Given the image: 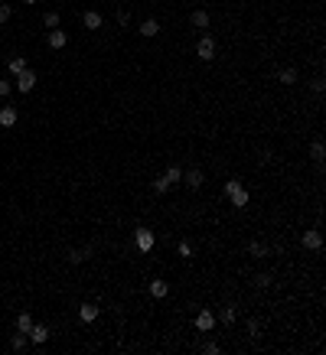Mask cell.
I'll return each instance as SVG.
<instances>
[{"instance_id": "8992f818", "label": "cell", "mask_w": 326, "mask_h": 355, "mask_svg": "<svg viewBox=\"0 0 326 355\" xmlns=\"http://www.w3.org/2000/svg\"><path fill=\"white\" fill-rule=\"evenodd\" d=\"M183 182H186L189 189H199L202 182H206V176H202L199 166H193V170H186V173H183Z\"/></svg>"}, {"instance_id": "f546056e", "label": "cell", "mask_w": 326, "mask_h": 355, "mask_svg": "<svg viewBox=\"0 0 326 355\" xmlns=\"http://www.w3.org/2000/svg\"><path fill=\"white\" fill-rule=\"evenodd\" d=\"M179 258H193V245H189V241H179Z\"/></svg>"}, {"instance_id": "ffe728a7", "label": "cell", "mask_w": 326, "mask_h": 355, "mask_svg": "<svg viewBox=\"0 0 326 355\" xmlns=\"http://www.w3.org/2000/svg\"><path fill=\"white\" fill-rule=\"evenodd\" d=\"M189 20H193V26H199V30H206V26H209V13H206V10H193V16H189Z\"/></svg>"}, {"instance_id": "7402d4cb", "label": "cell", "mask_w": 326, "mask_h": 355, "mask_svg": "<svg viewBox=\"0 0 326 355\" xmlns=\"http://www.w3.org/2000/svg\"><path fill=\"white\" fill-rule=\"evenodd\" d=\"M33 329V316L30 313H20L16 316V332H30Z\"/></svg>"}, {"instance_id": "52a82bcc", "label": "cell", "mask_w": 326, "mask_h": 355, "mask_svg": "<svg viewBox=\"0 0 326 355\" xmlns=\"http://www.w3.org/2000/svg\"><path fill=\"white\" fill-rule=\"evenodd\" d=\"M303 248H307V251H320V248H323V235H320L317 228H310L303 235Z\"/></svg>"}, {"instance_id": "e0dca14e", "label": "cell", "mask_w": 326, "mask_h": 355, "mask_svg": "<svg viewBox=\"0 0 326 355\" xmlns=\"http://www.w3.org/2000/svg\"><path fill=\"white\" fill-rule=\"evenodd\" d=\"M310 157H313V163H323V157H326V147H323V140H313L310 143Z\"/></svg>"}, {"instance_id": "cb8c5ba5", "label": "cell", "mask_w": 326, "mask_h": 355, "mask_svg": "<svg viewBox=\"0 0 326 355\" xmlns=\"http://www.w3.org/2000/svg\"><path fill=\"white\" fill-rule=\"evenodd\" d=\"M248 251H251V258H268V245L264 241H251Z\"/></svg>"}, {"instance_id": "4dcf8cb0", "label": "cell", "mask_w": 326, "mask_h": 355, "mask_svg": "<svg viewBox=\"0 0 326 355\" xmlns=\"http://www.w3.org/2000/svg\"><path fill=\"white\" fill-rule=\"evenodd\" d=\"M114 20H117L121 26H127V23H131V13H127V10H117V13H114Z\"/></svg>"}, {"instance_id": "d4e9b609", "label": "cell", "mask_w": 326, "mask_h": 355, "mask_svg": "<svg viewBox=\"0 0 326 355\" xmlns=\"http://www.w3.org/2000/svg\"><path fill=\"white\" fill-rule=\"evenodd\" d=\"M163 176H166V182H170V186H173V182H183V170H179V166H170Z\"/></svg>"}, {"instance_id": "4316f807", "label": "cell", "mask_w": 326, "mask_h": 355, "mask_svg": "<svg viewBox=\"0 0 326 355\" xmlns=\"http://www.w3.org/2000/svg\"><path fill=\"white\" fill-rule=\"evenodd\" d=\"M43 26H46V30H55V26H59V13H55V10H53V13H46V16H43Z\"/></svg>"}, {"instance_id": "484cf974", "label": "cell", "mask_w": 326, "mask_h": 355, "mask_svg": "<svg viewBox=\"0 0 326 355\" xmlns=\"http://www.w3.org/2000/svg\"><path fill=\"white\" fill-rule=\"evenodd\" d=\"M154 192H157V196L170 192V182H166V176H157V179H154Z\"/></svg>"}, {"instance_id": "9c48e42d", "label": "cell", "mask_w": 326, "mask_h": 355, "mask_svg": "<svg viewBox=\"0 0 326 355\" xmlns=\"http://www.w3.org/2000/svg\"><path fill=\"white\" fill-rule=\"evenodd\" d=\"M16 118H20V114H16L13 104H3V108H0V127H13Z\"/></svg>"}, {"instance_id": "603a6c76", "label": "cell", "mask_w": 326, "mask_h": 355, "mask_svg": "<svg viewBox=\"0 0 326 355\" xmlns=\"http://www.w3.org/2000/svg\"><path fill=\"white\" fill-rule=\"evenodd\" d=\"M271 284H274V274H268V270H261V274H255V287H261V290H268Z\"/></svg>"}, {"instance_id": "44dd1931", "label": "cell", "mask_w": 326, "mask_h": 355, "mask_svg": "<svg viewBox=\"0 0 326 355\" xmlns=\"http://www.w3.org/2000/svg\"><path fill=\"white\" fill-rule=\"evenodd\" d=\"M7 69H10V75H20V72L26 69V59H23V55H13V59L7 62Z\"/></svg>"}, {"instance_id": "9a60e30c", "label": "cell", "mask_w": 326, "mask_h": 355, "mask_svg": "<svg viewBox=\"0 0 326 355\" xmlns=\"http://www.w3.org/2000/svg\"><path fill=\"white\" fill-rule=\"evenodd\" d=\"M235 319H238V310H235V307H225V310H218V316H216V323H225V326H232Z\"/></svg>"}, {"instance_id": "5b68a950", "label": "cell", "mask_w": 326, "mask_h": 355, "mask_svg": "<svg viewBox=\"0 0 326 355\" xmlns=\"http://www.w3.org/2000/svg\"><path fill=\"white\" fill-rule=\"evenodd\" d=\"M26 336H30V342H33V346H46V339H49V326L33 323V329L26 332Z\"/></svg>"}, {"instance_id": "ba28073f", "label": "cell", "mask_w": 326, "mask_h": 355, "mask_svg": "<svg viewBox=\"0 0 326 355\" xmlns=\"http://www.w3.org/2000/svg\"><path fill=\"white\" fill-rule=\"evenodd\" d=\"M212 326H216V313H209V310H202V313L196 316V329H199V332H209Z\"/></svg>"}, {"instance_id": "d6a6232c", "label": "cell", "mask_w": 326, "mask_h": 355, "mask_svg": "<svg viewBox=\"0 0 326 355\" xmlns=\"http://www.w3.org/2000/svg\"><path fill=\"white\" fill-rule=\"evenodd\" d=\"M10 91H13V85H10V82H7V79H0V98H7V95H10Z\"/></svg>"}, {"instance_id": "d6986e66", "label": "cell", "mask_w": 326, "mask_h": 355, "mask_svg": "<svg viewBox=\"0 0 326 355\" xmlns=\"http://www.w3.org/2000/svg\"><path fill=\"white\" fill-rule=\"evenodd\" d=\"M277 79H280V85H294V82H297V69H294V65L280 69V72H277Z\"/></svg>"}, {"instance_id": "6da1fadb", "label": "cell", "mask_w": 326, "mask_h": 355, "mask_svg": "<svg viewBox=\"0 0 326 355\" xmlns=\"http://www.w3.org/2000/svg\"><path fill=\"white\" fill-rule=\"evenodd\" d=\"M225 196H228V202H232L235 209H245V205L251 202L248 189L241 186V179H228V182H225Z\"/></svg>"}, {"instance_id": "7c38bea8", "label": "cell", "mask_w": 326, "mask_h": 355, "mask_svg": "<svg viewBox=\"0 0 326 355\" xmlns=\"http://www.w3.org/2000/svg\"><path fill=\"white\" fill-rule=\"evenodd\" d=\"M82 23H85V30H98L105 20H101L98 10H85V13H82Z\"/></svg>"}, {"instance_id": "2e32d148", "label": "cell", "mask_w": 326, "mask_h": 355, "mask_svg": "<svg viewBox=\"0 0 326 355\" xmlns=\"http://www.w3.org/2000/svg\"><path fill=\"white\" fill-rule=\"evenodd\" d=\"M137 30H140V36H147V40H150V36H157V33H160V23H157V20H144Z\"/></svg>"}, {"instance_id": "f1b7e54d", "label": "cell", "mask_w": 326, "mask_h": 355, "mask_svg": "<svg viewBox=\"0 0 326 355\" xmlns=\"http://www.w3.org/2000/svg\"><path fill=\"white\" fill-rule=\"evenodd\" d=\"M202 352H206V355H218V352H222V346H218V342H202Z\"/></svg>"}, {"instance_id": "836d02e7", "label": "cell", "mask_w": 326, "mask_h": 355, "mask_svg": "<svg viewBox=\"0 0 326 355\" xmlns=\"http://www.w3.org/2000/svg\"><path fill=\"white\" fill-rule=\"evenodd\" d=\"M23 3H39V0H23Z\"/></svg>"}, {"instance_id": "277c9868", "label": "cell", "mask_w": 326, "mask_h": 355, "mask_svg": "<svg viewBox=\"0 0 326 355\" xmlns=\"http://www.w3.org/2000/svg\"><path fill=\"white\" fill-rule=\"evenodd\" d=\"M13 79H16V88H20V91H23V95H26V91H33V85H36V72L23 69V72H20V75H13Z\"/></svg>"}, {"instance_id": "3957f363", "label": "cell", "mask_w": 326, "mask_h": 355, "mask_svg": "<svg viewBox=\"0 0 326 355\" xmlns=\"http://www.w3.org/2000/svg\"><path fill=\"white\" fill-rule=\"evenodd\" d=\"M154 231L147 228V225H140L137 231H134V245H137V251H150V248H154Z\"/></svg>"}, {"instance_id": "7a4b0ae2", "label": "cell", "mask_w": 326, "mask_h": 355, "mask_svg": "<svg viewBox=\"0 0 326 355\" xmlns=\"http://www.w3.org/2000/svg\"><path fill=\"white\" fill-rule=\"evenodd\" d=\"M196 55H199L202 62H212L216 59V40H212L209 33H202L199 43H196Z\"/></svg>"}, {"instance_id": "1f68e13d", "label": "cell", "mask_w": 326, "mask_h": 355, "mask_svg": "<svg viewBox=\"0 0 326 355\" xmlns=\"http://www.w3.org/2000/svg\"><path fill=\"white\" fill-rule=\"evenodd\" d=\"M10 13H13V10H10V3H0V23H7Z\"/></svg>"}, {"instance_id": "ac0fdd59", "label": "cell", "mask_w": 326, "mask_h": 355, "mask_svg": "<svg viewBox=\"0 0 326 355\" xmlns=\"http://www.w3.org/2000/svg\"><path fill=\"white\" fill-rule=\"evenodd\" d=\"M92 254H95V248L88 245V248H82V251H69V261H72V264H82V261H88Z\"/></svg>"}, {"instance_id": "83f0119b", "label": "cell", "mask_w": 326, "mask_h": 355, "mask_svg": "<svg viewBox=\"0 0 326 355\" xmlns=\"http://www.w3.org/2000/svg\"><path fill=\"white\" fill-rule=\"evenodd\" d=\"M248 336H251V339H258V336H261V323H258L255 316L248 319Z\"/></svg>"}, {"instance_id": "4fadbf2b", "label": "cell", "mask_w": 326, "mask_h": 355, "mask_svg": "<svg viewBox=\"0 0 326 355\" xmlns=\"http://www.w3.org/2000/svg\"><path fill=\"white\" fill-rule=\"evenodd\" d=\"M166 293H170V284H166V280H160V277H157V280H150V297L163 300Z\"/></svg>"}, {"instance_id": "5bb4252c", "label": "cell", "mask_w": 326, "mask_h": 355, "mask_svg": "<svg viewBox=\"0 0 326 355\" xmlns=\"http://www.w3.org/2000/svg\"><path fill=\"white\" fill-rule=\"evenodd\" d=\"M10 349H13V352H26V349H30V336H26V332H16L13 339H10Z\"/></svg>"}, {"instance_id": "8fae6325", "label": "cell", "mask_w": 326, "mask_h": 355, "mask_svg": "<svg viewBox=\"0 0 326 355\" xmlns=\"http://www.w3.org/2000/svg\"><path fill=\"white\" fill-rule=\"evenodd\" d=\"M78 319H82V323H95V319H98V307H95V303H82V307H78Z\"/></svg>"}, {"instance_id": "30bf717a", "label": "cell", "mask_w": 326, "mask_h": 355, "mask_svg": "<svg viewBox=\"0 0 326 355\" xmlns=\"http://www.w3.org/2000/svg\"><path fill=\"white\" fill-rule=\"evenodd\" d=\"M46 43H49V49H62L65 43H69V36H65L62 30H59V26H55V30H49V36H46Z\"/></svg>"}]
</instances>
